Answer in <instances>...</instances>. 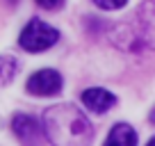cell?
<instances>
[{
  "label": "cell",
  "mask_w": 155,
  "mask_h": 146,
  "mask_svg": "<svg viewBox=\"0 0 155 146\" xmlns=\"http://www.w3.org/2000/svg\"><path fill=\"white\" fill-rule=\"evenodd\" d=\"M44 132L53 146H91L94 126L71 103H59L44 112Z\"/></svg>",
  "instance_id": "cell-1"
},
{
  "label": "cell",
  "mask_w": 155,
  "mask_h": 146,
  "mask_svg": "<svg viewBox=\"0 0 155 146\" xmlns=\"http://www.w3.org/2000/svg\"><path fill=\"white\" fill-rule=\"evenodd\" d=\"M112 41L123 50H155V2H141L128 21L114 28Z\"/></svg>",
  "instance_id": "cell-2"
},
{
  "label": "cell",
  "mask_w": 155,
  "mask_h": 146,
  "mask_svg": "<svg viewBox=\"0 0 155 146\" xmlns=\"http://www.w3.org/2000/svg\"><path fill=\"white\" fill-rule=\"evenodd\" d=\"M57 41H59V32L41 18H30V23L23 28V32H21V37H18L21 48L28 50V53L48 50V48H53Z\"/></svg>",
  "instance_id": "cell-3"
},
{
  "label": "cell",
  "mask_w": 155,
  "mask_h": 146,
  "mask_svg": "<svg viewBox=\"0 0 155 146\" xmlns=\"http://www.w3.org/2000/svg\"><path fill=\"white\" fill-rule=\"evenodd\" d=\"M12 130H14L16 139L23 146H44V128L34 117L23 112H16L12 119Z\"/></svg>",
  "instance_id": "cell-4"
},
{
  "label": "cell",
  "mask_w": 155,
  "mask_h": 146,
  "mask_svg": "<svg viewBox=\"0 0 155 146\" xmlns=\"http://www.w3.org/2000/svg\"><path fill=\"white\" fill-rule=\"evenodd\" d=\"M62 75L55 68H41V71L32 73L28 78V89L32 96H55V94L62 91Z\"/></svg>",
  "instance_id": "cell-5"
},
{
  "label": "cell",
  "mask_w": 155,
  "mask_h": 146,
  "mask_svg": "<svg viewBox=\"0 0 155 146\" xmlns=\"http://www.w3.org/2000/svg\"><path fill=\"white\" fill-rule=\"evenodd\" d=\"M82 105L94 114H105L107 110H112L116 105V96L112 91H107V89L91 87V89L82 91Z\"/></svg>",
  "instance_id": "cell-6"
},
{
  "label": "cell",
  "mask_w": 155,
  "mask_h": 146,
  "mask_svg": "<svg viewBox=\"0 0 155 146\" xmlns=\"http://www.w3.org/2000/svg\"><path fill=\"white\" fill-rule=\"evenodd\" d=\"M103 146H137V132L130 123H116Z\"/></svg>",
  "instance_id": "cell-7"
},
{
  "label": "cell",
  "mask_w": 155,
  "mask_h": 146,
  "mask_svg": "<svg viewBox=\"0 0 155 146\" xmlns=\"http://www.w3.org/2000/svg\"><path fill=\"white\" fill-rule=\"evenodd\" d=\"M21 64L14 55H0V85H9L16 78Z\"/></svg>",
  "instance_id": "cell-8"
},
{
  "label": "cell",
  "mask_w": 155,
  "mask_h": 146,
  "mask_svg": "<svg viewBox=\"0 0 155 146\" xmlns=\"http://www.w3.org/2000/svg\"><path fill=\"white\" fill-rule=\"evenodd\" d=\"M96 7L101 9H107V12H114V9H121V7L128 5V0H91Z\"/></svg>",
  "instance_id": "cell-9"
},
{
  "label": "cell",
  "mask_w": 155,
  "mask_h": 146,
  "mask_svg": "<svg viewBox=\"0 0 155 146\" xmlns=\"http://www.w3.org/2000/svg\"><path fill=\"white\" fill-rule=\"evenodd\" d=\"M39 7H44V9H59L64 5V0H34Z\"/></svg>",
  "instance_id": "cell-10"
},
{
  "label": "cell",
  "mask_w": 155,
  "mask_h": 146,
  "mask_svg": "<svg viewBox=\"0 0 155 146\" xmlns=\"http://www.w3.org/2000/svg\"><path fill=\"white\" fill-rule=\"evenodd\" d=\"M150 121L155 123V110H153V112H150Z\"/></svg>",
  "instance_id": "cell-11"
},
{
  "label": "cell",
  "mask_w": 155,
  "mask_h": 146,
  "mask_svg": "<svg viewBox=\"0 0 155 146\" xmlns=\"http://www.w3.org/2000/svg\"><path fill=\"white\" fill-rule=\"evenodd\" d=\"M146 146H155V137H153V139H150V141H148Z\"/></svg>",
  "instance_id": "cell-12"
}]
</instances>
